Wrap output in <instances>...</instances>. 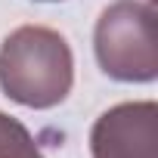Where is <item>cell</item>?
Returning <instances> with one entry per match:
<instances>
[{
  "label": "cell",
  "instance_id": "1",
  "mask_svg": "<svg viewBox=\"0 0 158 158\" xmlns=\"http://www.w3.org/2000/svg\"><path fill=\"white\" fill-rule=\"evenodd\" d=\"M74 84V56L68 40L47 25H22L0 44V87L25 109L65 102Z\"/></svg>",
  "mask_w": 158,
  "mask_h": 158
},
{
  "label": "cell",
  "instance_id": "2",
  "mask_svg": "<svg viewBox=\"0 0 158 158\" xmlns=\"http://www.w3.org/2000/svg\"><path fill=\"white\" fill-rule=\"evenodd\" d=\"M99 68L121 84H152L158 77L155 6L143 0H115L93 28Z\"/></svg>",
  "mask_w": 158,
  "mask_h": 158
},
{
  "label": "cell",
  "instance_id": "3",
  "mask_svg": "<svg viewBox=\"0 0 158 158\" xmlns=\"http://www.w3.org/2000/svg\"><path fill=\"white\" fill-rule=\"evenodd\" d=\"M93 158H158V106L118 102L102 112L90 130Z\"/></svg>",
  "mask_w": 158,
  "mask_h": 158
},
{
  "label": "cell",
  "instance_id": "4",
  "mask_svg": "<svg viewBox=\"0 0 158 158\" xmlns=\"http://www.w3.org/2000/svg\"><path fill=\"white\" fill-rule=\"evenodd\" d=\"M0 158H44L28 127L6 112H0Z\"/></svg>",
  "mask_w": 158,
  "mask_h": 158
},
{
  "label": "cell",
  "instance_id": "5",
  "mask_svg": "<svg viewBox=\"0 0 158 158\" xmlns=\"http://www.w3.org/2000/svg\"><path fill=\"white\" fill-rule=\"evenodd\" d=\"M40 3H56V0H40Z\"/></svg>",
  "mask_w": 158,
  "mask_h": 158
},
{
  "label": "cell",
  "instance_id": "6",
  "mask_svg": "<svg viewBox=\"0 0 158 158\" xmlns=\"http://www.w3.org/2000/svg\"><path fill=\"white\" fill-rule=\"evenodd\" d=\"M149 3H152V0H149Z\"/></svg>",
  "mask_w": 158,
  "mask_h": 158
}]
</instances>
